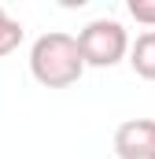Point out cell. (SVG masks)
Instances as JSON below:
<instances>
[{
  "instance_id": "cell-1",
  "label": "cell",
  "mask_w": 155,
  "mask_h": 159,
  "mask_svg": "<svg viewBox=\"0 0 155 159\" xmlns=\"http://www.w3.org/2000/svg\"><path fill=\"white\" fill-rule=\"evenodd\" d=\"M30 74L44 85V89H67L85 74V63H81V52H78V41L63 30H52V34H41L30 48Z\"/></svg>"
},
{
  "instance_id": "cell-2",
  "label": "cell",
  "mask_w": 155,
  "mask_h": 159,
  "mask_svg": "<svg viewBox=\"0 0 155 159\" xmlns=\"http://www.w3.org/2000/svg\"><path fill=\"white\" fill-rule=\"evenodd\" d=\"M74 41L85 67H115L129 52V34L118 19H92Z\"/></svg>"
},
{
  "instance_id": "cell-3",
  "label": "cell",
  "mask_w": 155,
  "mask_h": 159,
  "mask_svg": "<svg viewBox=\"0 0 155 159\" xmlns=\"http://www.w3.org/2000/svg\"><path fill=\"white\" fill-rule=\"evenodd\" d=\"M118 159H155V119H129L115 129Z\"/></svg>"
},
{
  "instance_id": "cell-4",
  "label": "cell",
  "mask_w": 155,
  "mask_h": 159,
  "mask_svg": "<svg viewBox=\"0 0 155 159\" xmlns=\"http://www.w3.org/2000/svg\"><path fill=\"white\" fill-rule=\"evenodd\" d=\"M129 67L144 81H155V30L140 34V37L129 44Z\"/></svg>"
},
{
  "instance_id": "cell-5",
  "label": "cell",
  "mask_w": 155,
  "mask_h": 159,
  "mask_svg": "<svg viewBox=\"0 0 155 159\" xmlns=\"http://www.w3.org/2000/svg\"><path fill=\"white\" fill-rule=\"evenodd\" d=\"M22 22H15V19H7V11L0 7V59L4 56H11L19 44H22Z\"/></svg>"
},
{
  "instance_id": "cell-6",
  "label": "cell",
  "mask_w": 155,
  "mask_h": 159,
  "mask_svg": "<svg viewBox=\"0 0 155 159\" xmlns=\"http://www.w3.org/2000/svg\"><path fill=\"white\" fill-rule=\"evenodd\" d=\"M126 7L140 26H155V0H129Z\"/></svg>"
}]
</instances>
